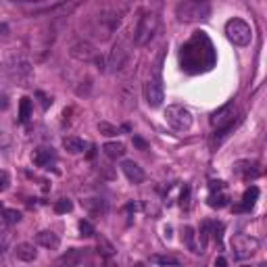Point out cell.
<instances>
[{
  "instance_id": "7",
  "label": "cell",
  "mask_w": 267,
  "mask_h": 267,
  "mask_svg": "<svg viewBox=\"0 0 267 267\" xmlns=\"http://www.w3.org/2000/svg\"><path fill=\"white\" fill-rule=\"evenodd\" d=\"M211 126H213V128H217V130H228V128H232V126H234V106H232V104H226V106H221L219 111L213 113Z\"/></svg>"
},
{
  "instance_id": "6",
  "label": "cell",
  "mask_w": 267,
  "mask_h": 267,
  "mask_svg": "<svg viewBox=\"0 0 267 267\" xmlns=\"http://www.w3.org/2000/svg\"><path fill=\"white\" fill-rule=\"evenodd\" d=\"M234 255L238 259H246V257H253L259 248V240L251 238V236H236L234 238Z\"/></svg>"
},
{
  "instance_id": "3",
  "label": "cell",
  "mask_w": 267,
  "mask_h": 267,
  "mask_svg": "<svg viewBox=\"0 0 267 267\" xmlns=\"http://www.w3.org/2000/svg\"><path fill=\"white\" fill-rule=\"evenodd\" d=\"M226 35L230 42L236 44V46H248L253 40V30H251V25L242 19H230L226 23Z\"/></svg>"
},
{
  "instance_id": "37",
  "label": "cell",
  "mask_w": 267,
  "mask_h": 267,
  "mask_svg": "<svg viewBox=\"0 0 267 267\" xmlns=\"http://www.w3.org/2000/svg\"><path fill=\"white\" fill-rule=\"evenodd\" d=\"M240 267H251V265H240Z\"/></svg>"
},
{
  "instance_id": "32",
  "label": "cell",
  "mask_w": 267,
  "mask_h": 267,
  "mask_svg": "<svg viewBox=\"0 0 267 267\" xmlns=\"http://www.w3.org/2000/svg\"><path fill=\"white\" fill-rule=\"evenodd\" d=\"M35 96H38V99L42 100V106H44V109H48V106L52 104V100H50V99H48V96L44 94V92H35Z\"/></svg>"
},
{
  "instance_id": "21",
  "label": "cell",
  "mask_w": 267,
  "mask_h": 267,
  "mask_svg": "<svg viewBox=\"0 0 267 267\" xmlns=\"http://www.w3.org/2000/svg\"><path fill=\"white\" fill-rule=\"evenodd\" d=\"M30 117H32V99L23 96L19 102V123H25Z\"/></svg>"
},
{
  "instance_id": "4",
  "label": "cell",
  "mask_w": 267,
  "mask_h": 267,
  "mask_svg": "<svg viewBox=\"0 0 267 267\" xmlns=\"http://www.w3.org/2000/svg\"><path fill=\"white\" fill-rule=\"evenodd\" d=\"M157 30H159V17L155 13H146L140 19L138 28H136V33H134V42H136V46H146V44L155 38Z\"/></svg>"
},
{
  "instance_id": "31",
  "label": "cell",
  "mask_w": 267,
  "mask_h": 267,
  "mask_svg": "<svg viewBox=\"0 0 267 267\" xmlns=\"http://www.w3.org/2000/svg\"><path fill=\"white\" fill-rule=\"evenodd\" d=\"M224 182H221V180H211L209 182V188H211V192H221V190H224Z\"/></svg>"
},
{
  "instance_id": "12",
  "label": "cell",
  "mask_w": 267,
  "mask_h": 267,
  "mask_svg": "<svg viewBox=\"0 0 267 267\" xmlns=\"http://www.w3.org/2000/svg\"><path fill=\"white\" fill-rule=\"evenodd\" d=\"M71 57L82 59V61H90L94 57V46L90 42H77L73 48H71Z\"/></svg>"
},
{
  "instance_id": "2",
  "label": "cell",
  "mask_w": 267,
  "mask_h": 267,
  "mask_svg": "<svg viewBox=\"0 0 267 267\" xmlns=\"http://www.w3.org/2000/svg\"><path fill=\"white\" fill-rule=\"evenodd\" d=\"M165 121L175 132H188L192 128V113L182 104H169L165 111Z\"/></svg>"
},
{
  "instance_id": "5",
  "label": "cell",
  "mask_w": 267,
  "mask_h": 267,
  "mask_svg": "<svg viewBox=\"0 0 267 267\" xmlns=\"http://www.w3.org/2000/svg\"><path fill=\"white\" fill-rule=\"evenodd\" d=\"M144 94H146V102L157 109V106H161L163 100H165V92H163V79H161V71H155V75L148 77V82L144 86Z\"/></svg>"
},
{
  "instance_id": "19",
  "label": "cell",
  "mask_w": 267,
  "mask_h": 267,
  "mask_svg": "<svg viewBox=\"0 0 267 267\" xmlns=\"http://www.w3.org/2000/svg\"><path fill=\"white\" fill-rule=\"evenodd\" d=\"M207 204L211 209H224L230 204V197L226 192H211V197L207 199Z\"/></svg>"
},
{
  "instance_id": "8",
  "label": "cell",
  "mask_w": 267,
  "mask_h": 267,
  "mask_svg": "<svg viewBox=\"0 0 267 267\" xmlns=\"http://www.w3.org/2000/svg\"><path fill=\"white\" fill-rule=\"evenodd\" d=\"M32 161H33V165H38V167L50 169V165H55V163H57V153H55V148L40 146V148H35V150H33Z\"/></svg>"
},
{
  "instance_id": "27",
  "label": "cell",
  "mask_w": 267,
  "mask_h": 267,
  "mask_svg": "<svg viewBox=\"0 0 267 267\" xmlns=\"http://www.w3.org/2000/svg\"><path fill=\"white\" fill-rule=\"evenodd\" d=\"M209 228H211V224H209V221H204V224H202V228H200V253H204V246H207V236H209Z\"/></svg>"
},
{
  "instance_id": "25",
  "label": "cell",
  "mask_w": 267,
  "mask_h": 267,
  "mask_svg": "<svg viewBox=\"0 0 267 267\" xmlns=\"http://www.w3.org/2000/svg\"><path fill=\"white\" fill-rule=\"evenodd\" d=\"M99 132L104 134V136H117V134H119L117 128L111 126V123H106V121H100V123H99Z\"/></svg>"
},
{
  "instance_id": "9",
  "label": "cell",
  "mask_w": 267,
  "mask_h": 267,
  "mask_svg": "<svg viewBox=\"0 0 267 267\" xmlns=\"http://www.w3.org/2000/svg\"><path fill=\"white\" fill-rule=\"evenodd\" d=\"M234 173L238 175V177H242V180H255V177H259V169H257V165L255 163H251V161H238L236 165H234Z\"/></svg>"
},
{
  "instance_id": "28",
  "label": "cell",
  "mask_w": 267,
  "mask_h": 267,
  "mask_svg": "<svg viewBox=\"0 0 267 267\" xmlns=\"http://www.w3.org/2000/svg\"><path fill=\"white\" fill-rule=\"evenodd\" d=\"M79 232H82V236H86V238H90V236H94V234H96L90 221H84V219L79 221Z\"/></svg>"
},
{
  "instance_id": "20",
  "label": "cell",
  "mask_w": 267,
  "mask_h": 267,
  "mask_svg": "<svg viewBox=\"0 0 267 267\" xmlns=\"http://www.w3.org/2000/svg\"><path fill=\"white\" fill-rule=\"evenodd\" d=\"M184 236H182V242L188 246V251H192V253H200V248H199V244L194 242V238H197V232H194V228H190V226H186L184 228V232H182Z\"/></svg>"
},
{
  "instance_id": "11",
  "label": "cell",
  "mask_w": 267,
  "mask_h": 267,
  "mask_svg": "<svg viewBox=\"0 0 267 267\" xmlns=\"http://www.w3.org/2000/svg\"><path fill=\"white\" fill-rule=\"evenodd\" d=\"M35 242H38L40 246H44V248L55 251V248H59V244H61V238H59V234L50 232V230H42V232L35 234Z\"/></svg>"
},
{
  "instance_id": "34",
  "label": "cell",
  "mask_w": 267,
  "mask_h": 267,
  "mask_svg": "<svg viewBox=\"0 0 267 267\" xmlns=\"http://www.w3.org/2000/svg\"><path fill=\"white\" fill-rule=\"evenodd\" d=\"M213 267H228V261L224 259V257H217L215 263H213Z\"/></svg>"
},
{
  "instance_id": "10",
  "label": "cell",
  "mask_w": 267,
  "mask_h": 267,
  "mask_svg": "<svg viewBox=\"0 0 267 267\" xmlns=\"http://www.w3.org/2000/svg\"><path fill=\"white\" fill-rule=\"evenodd\" d=\"M121 169H123V173H126V177H128L132 184H142V182H144V171H142V167H140L138 163L123 161V163H121Z\"/></svg>"
},
{
  "instance_id": "26",
  "label": "cell",
  "mask_w": 267,
  "mask_h": 267,
  "mask_svg": "<svg viewBox=\"0 0 267 267\" xmlns=\"http://www.w3.org/2000/svg\"><path fill=\"white\" fill-rule=\"evenodd\" d=\"M153 261L159 263V265H171V267H177V265H180V261L173 259V257H161V255H155V257H153Z\"/></svg>"
},
{
  "instance_id": "16",
  "label": "cell",
  "mask_w": 267,
  "mask_h": 267,
  "mask_svg": "<svg viewBox=\"0 0 267 267\" xmlns=\"http://www.w3.org/2000/svg\"><path fill=\"white\" fill-rule=\"evenodd\" d=\"M86 146H88V144H86L82 138H75V136H67V138H63V148L67 150V153H71V155L84 153Z\"/></svg>"
},
{
  "instance_id": "30",
  "label": "cell",
  "mask_w": 267,
  "mask_h": 267,
  "mask_svg": "<svg viewBox=\"0 0 267 267\" xmlns=\"http://www.w3.org/2000/svg\"><path fill=\"white\" fill-rule=\"evenodd\" d=\"M180 204L184 209H188V204H190V186L188 184H184V188H182V194H180Z\"/></svg>"
},
{
  "instance_id": "18",
  "label": "cell",
  "mask_w": 267,
  "mask_h": 267,
  "mask_svg": "<svg viewBox=\"0 0 267 267\" xmlns=\"http://www.w3.org/2000/svg\"><path fill=\"white\" fill-rule=\"evenodd\" d=\"M257 199H259V188H257V186H251V188L244 192L242 204H240V207H236V211H248V209H251L253 204L257 202Z\"/></svg>"
},
{
  "instance_id": "14",
  "label": "cell",
  "mask_w": 267,
  "mask_h": 267,
  "mask_svg": "<svg viewBox=\"0 0 267 267\" xmlns=\"http://www.w3.org/2000/svg\"><path fill=\"white\" fill-rule=\"evenodd\" d=\"M15 255H17V259L19 261H33L35 257H38V251H35V246L30 244V242H21V244H17L15 248Z\"/></svg>"
},
{
  "instance_id": "29",
  "label": "cell",
  "mask_w": 267,
  "mask_h": 267,
  "mask_svg": "<svg viewBox=\"0 0 267 267\" xmlns=\"http://www.w3.org/2000/svg\"><path fill=\"white\" fill-rule=\"evenodd\" d=\"M8 186H11V175L6 169H0V192L8 190Z\"/></svg>"
},
{
  "instance_id": "13",
  "label": "cell",
  "mask_w": 267,
  "mask_h": 267,
  "mask_svg": "<svg viewBox=\"0 0 267 267\" xmlns=\"http://www.w3.org/2000/svg\"><path fill=\"white\" fill-rule=\"evenodd\" d=\"M84 259H86V251H82V248H71V251H67L61 257V263L67 267H77Z\"/></svg>"
},
{
  "instance_id": "35",
  "label": "cell",
  "mask_w": 267,
  "mask_h": 267,
  "mask_svg": "<svg viewBox=\"0 0 267 267\" xmlns=\"http://www.w3.org/2000/svg\"><path fill=\"white\" fill-rule=\"evenodd\" d=\"M2 215H4V204H2V200H0V221H2Z\"/></svg>"
},
{
  "instance_id": "36",
  "label": "cell",
  "mask_w": 267,
  "mask_h": 267,
  "mask_svg": "<svg viewBox=\"0 0 267 267\" xmlns=\"http://www.w3.org/2000/svg\"><path fill=\"white\" fill-rule=\"evenodd\" d=\"M134 267H146L144 263H134Z\"/></svg>"
},
{
  "instance_id": "24",
  "label": "cell",
  "mask_w": 267,
  "mask_h": 267,
  "mask_svg": "<svg viewBox=\"0 0 267 267\" xmlns=\"http://www.w3.org/2000/svg\"><path fill=\"white\" fill-rule=\"evenodd\" d=\"M84 207L90 211V213H102L104 207H102V200L100 199H90V200H84Z\"/></svg>"
},
{
  "instance_id": "22",
  "label": "cell",
  "mask_w": 267,
  "mask_h": 267,
  "mask_svg": "<svg viewBox=\"0 0 267 267\" xmlns=\"http://www.w3.org/2000/svg\"><path fill=\"white\" fill-rule=\"evenodd\" d=\"M2 221H4V224H8V226H15V224H19V221H21V213L17 211V209H4Z\"/></svg>"
},
{
  "instance_id": "17",
  "label": "cell",
  "mask_w": 267,
  "mask_h": 267,
  "mask_svg": "<svg viewBox=\"0 0 267 267\" xmlns=\"http://www.w3.org/2000/svg\"><path fill=\"white\" fill-rule=\"evenodd\" d=\"M102 153L109 159H121L126 155V144H123V142H106L102 146Z\"/></svg>"
},
{
  "instance_id": "15",
  "label": "cell",
  "mask_w": 267,
  "mask_h": 267,
  "mask_svg": "<svg viewBox=\"0 0 267 267\" xmlns=\"http://www.w3.org/2000/svg\"><path fill=\"white\" fill-rule=\"evenodd\" d=\"M126 57H128V50L121 46V44H115L113 52H111V59H109V67L111 69H121L123 63H126Z\"/></svg>"
},
{
  "instance_id": "33",
  "label": "cell",
  "mask_w": 267,
  "mask_h": 267,
  "mask_svg": "<svg viewBox=\"0 0 267 267\" xmlns=\"http://www.w3.org/2000/svg\"><path fill=\"white\" fill-rule=\"evenodd\" d=\"M134 144H136L138 148H142V150H144L148 144H146V142L144 140H142V138H138V136H134Z\"/></svg>"
},
{
  "instance_id": "23",
  "label": "cell",
  "mask_w": 267,
  "mask_h": 267,
  "mask_svg": "<svg viewBox=\"0 0 267 267\" xmlns=\"http://www.w3.org/2000/svg\"><path fill=\"white\" fill-rule=\"evenodd\" d=\"M73 211V202H71L69 199H61L55 202V213H59V215H63V213H71Z\"/></svg>"
},
{
  "instance_id": "1",
  "label": "cell",
  "mask_w": 267,
  "mask_h": 267,
  "mask_svg": "<svg viewBox=\"0 0 267 267\" xmlns=\"http://www.w3.org/2000/svg\"><path fill=\"white\" fill-rule=\"evenodd\" d=\"M211 13V6L207 2H197V0H184L175 6V15L182 23H192L199 19H207Z\"/></svg>"
}]
</instances>
